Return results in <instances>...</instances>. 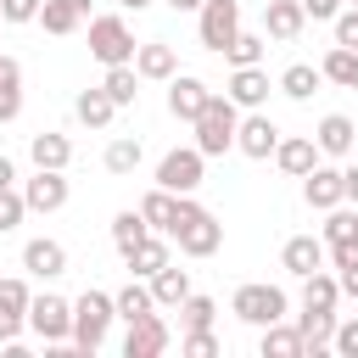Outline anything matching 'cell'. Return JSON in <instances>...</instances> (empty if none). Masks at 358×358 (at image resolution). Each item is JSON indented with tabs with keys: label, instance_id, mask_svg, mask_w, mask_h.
<instances>
[{
	"label": "cell",
	"instance_id": "cell-1",
	"mask_svg": "<svg viewBox=\"0 0 358 358\" xmlns=\"http://www.w3.org/2000/svg\"><path fill=\"white\" fill-rule=\"evenodd\" d=\"M168 241H179V252H185V257H213V252L224 246V224H218V218H213L201 201L179 196V213H173Z\"/></svg>",
	"mask_w": 358,
	"mask_h": 358
},
{
	"label": "cell",
	"instance_id": "cell-2",
	"mask_svg": "<svg viewBox=\"0 0 358 358\" xmlns=\"http://www.w3.org/2000/svg\"><path fill=\"white\" fill-rule=\"evenodd\" d=\"M235 123H241V106L213 90L207 106H201V117L190 123V129H196V151H201V157H224V151L235 145Z\"/></svg>",
	"mask_w": 358,
	"mask_h": 358
},
{
	"label": "cell",
	"instance_id": "cell-3",
	"mask_svg": "<svg viewBox=\"0 0 358 358\" xmlns=\"http://www.w3.org/2000/svg\"><path fill=\"white\" fill-rule=\"evenodd\" d=\"M112 319H117V308H112V296L106 291H84L78 302H73V352H101L106 347V330H112Z\"/></svg>",
	"mask_w": 358,
	"mask_h": 358
},
{
	"label": "cell",
	"instance_id": "cell-4",
	"mask_svg": "<svg viewBox=\"0 0 358 358\" xmlns=\"http://www.w3.org/2000/svg\"><path fill=\"white\" fill-rule=\"evenodd\" d=\"M28 330L45 341V347H73V302L45 291V296H28Z\"/></svg>",
	"mask_w": 358,
	"mask_h": 358
},
{
	"label": "cell",
	"instance_id": "cell-5",
	"mask_svg": "<svg viewBox=\"0 0 358 358\" xmlns=\"http://www.w3.org/2000/svg\"><path fill=\"white\" fill-rule=\"evenodd\" d=\"M285 308H291L285 291H280V285H263V280H252V285H241V291L229 296V313H235L241 324H257V330L274 324V319H285Z\"/></svg>",
	"mask_w": 358,
	"mask_h": 358
},
{
	"label": "cell",
	"instance_id": "cell-6",
	"mask_svg": "<svg viewBox=\"0 0 358 358\" xmlns=\"http://www.w3.org/2000/svg\"><path fill=\"white\" fill-rule=\"evenodd\" d=\"M90 56L101 62V67H117V62H134V34H129V22L123 17H90Z\"/></svg>",
	"mask_w": 358,
	"mask_h": 358
},
{
	"label": "cell",
	"instance_id": "cell-7",
	"mask_svg": "<svg viewBox=\"0 0 358 358\" xmlns=\"http://www.w3.org/2000/svg\"><path fill=\"white\" fill-rule=\"evenodd\" d=\"M196 34H201V50H224L235 34H241V6L235 0H201L196 6Z\"/></svg>",
	"mask_w": 358,
	"mask_h": 358
},
{
	"label": "cell",
	"instance_id": "cell-8",
	"mask_svg": "<svg viewBox=\"0 0 358 358\" xmlns=\"http://www.w3.org/2000/svg\"><path fill=\"white\" fill-rule=\"evenodd\" d=\"M201 168H207V157H201L196 145H173V151L157 162V185L173 190V196H190V190L201 185Z\"/></svg>",
	"mask_w": 358,
	"mask_h": 358
},
{
	"label": "cell",
	"instance_id": "cell-9",
	"mask_svg": "<svg viewBox=\"0 0 358 358\" xmlns=\"http://www.w3.org/2000/svg\"><path fill=\"white\" fill-rule=\"evenodd\" d=\"M67 196H73V185H67V168H34V179L22 185V201H28V213H56V207H67Z\"/></svg>",
	"mask_w": 358,
	"mask_h": 358
},
{
	"label": "cell",
	"instance_id": "cell-10",
	"mask_svg": "<svg viewBox=\"0 0 358 358\" xmlns=\"http://www.w3.org/2000/svg\"><path fill=\"white\" fill-rule=\"evenodd\" d=\"M274 145H280V129H274V117H268L263 106L235 123V151H241V157H257V162H263V157H274Z\"/></svg>",
	"mask_w": 358,
	"mask_h": 358
},
{
	"label": "cell",
	"instance_id": "cell-11",
	"mask_svg": "<svg viewBox=\"0 0 358 358\" xmlns=\"http://www.w3.org/2000/svg\"><path fill=\"white\" fill-rule=\"evenodd\" d=\"M168 341H173L168 319H162V313H145V319L129 324V336H123V358H162Z\"/></svg>",
	"mask_w": 358,
	"mask_h": 358
},
{
	"label": "cell",
	"instance_id": "cell-12",
	"mask_svg": "<svg viewBox=\"0 0 358 358\" xmlns=\"http://www.w3.org/2000/svg\"><path fill=\"white\" fill-rule=\"evenodd\" d=\"M28 280H0V347H17V336L28 330Z\"/></svg>",
	"mask_w": 358,
	"mask_h": 358
},
{
	"label": "cell",
	"instance_id": "cell-13",
	"mask_svg": "<svg viewBox=\"0 0 358 358\" xmlns=\"http://www.w3.org/2000/svg\"><path fill=\"white\" fill-rule=\"evenodd\" d=\"M207 95H213V90H207L196 73H173V78H168V112H173L179 123H196L201 106H207Z\"/></svg>",
	"mask_w": 358,
	"mask_h": 358
},
{
	"label": "cell",
	"instance_id": "cell-14",
	"mask_svg": "<svg viewBox=\"0 0 358 358\" xmlns=\"http://www.w3.org/2000/svg\"><path fill=\"white\" fill-rule=\"evenodd\" d=\"M302 201H308V207H319V213H330L336 201H347V190H341V168L313 162V168L302 173Z\"/></svg>",
	"mask_w": 358,
	"mask_h": 358
},
{
	"label": "cell",
	"instance_id": "cell-15",
	"mask_svg": "<svg viewBox=\"0 0 358 358\" xmlns=\"http://www.w3.org/2000/svg\"><path fill=\"white\" fill-rule=\"evenodd\" d=\"M34 22H45V34L67 39V34H78L90 22V0H39V17Z\"/></svg>",
	"mask_w": 358,
	"mask_h": 358
},
{
	"label": "cell",
	"instance_id": "cell-16",
	"mask_svg": "<svg viewBox=\"0 0 358 358\" xmlns=\"http://www.w3.org/2000/svg\"><path fill=\"white\" fill-rule=\"evenodd\" d=\"M352 140H358V129H352V117H347V112H324V117H319V129H313L319 157H352Z\"/></svg>",
	"mask_w": 358,
	"mask_h": 358
},
{
	"label": "cell",
	"instance_id": "cell-17",
	"mask_svg": "<svg viewBox=\"0 0 358 358\" xmlns=\"http://www.w3.org/2000/svg\"><path fill=\"white\" fill-rule=\"evenodd\" d=\"M22 268H28L34 280H56V274H67V246L50 241V235H39V241L22 246Z\"/></svg>",
	"mask_w": 358,
	"mask_h": 358
},
{
	"label": "cell",
	"instance_id": "cell-18",
	"mask_svg": "<svg viewBox=\"0 0 358 358\" xmlns=\"http://www.w3.org/2000/svg\"><path fill=\"white\" fill-rule=\"evenodd\" d=\"M224 95H229V101H235L241 112H257V106L268 101V73H263V62H257V67H235V73H229V90H224Z\"/></svg>",
	"mask_w": 358,
	"mask_h": 358
},
{
	"label": "cell",
	"instance_id": "cell-19",
	"mask_svg": "<svg viewBox=\"0 0 358 358\" xmlns=\"http://www.w3.org/2000/svg\"><path fill=\"white\" fill-rule=\"evenodd\" d=\"M280 268L285 274H313V268H324V241H313V235H291L285 246H280Z\"/></svg>",
	"mask_w": 358,
	"mask_h": 358
},
{
	"label": "cell",
	"instance_id": "cell-20",
	"mask_svg": "<svg viewBox=\"0 0 358 358\" xmlns=\"http://www.w3.org/2000/svg\"><path fill=\"white\" fill-rule=\"evenodd\" d=\"M134 73H140V78H157V84H168V78L179 73V62H173V45H162V39H145V45H134Z\"/></svg>",
	"mask_w": 358,
	"mask_h": 358
},
{
	"label": "cell",
	"instance_id": "cell-21",
	"mask_svg": "<svg viewBox=\"0 0 358 358\" xmlns=\"http://www.w3.org/2000/svg\"><path fill=\"white\" fill-rule=\"evenodd\" d=\"M274 162H280V173H291V179H302L313 162H319V145H313V134H280V145H274Z\"/></svg>",
	"mask_w": 358,
	"mask_h": 358
},
{
	"label": "cell",
	"instance_id": "cell-22",
	"mask_svg": "<svg viewBox=\"0 0 358 358\" xmlns=\"http://www.w3.org/2000/svg\"><path fill=\"white\" fill-rule=\"evenodd\" d=\"M302 22H308L302 0H263V28H268V39H296Z\"/></svg>",
	"mask_w": 358,
	"mask_h": 358
},
{
	"label": "cell",
	"instance_id": "cell-23",
	"mask_svg": "<svg viewBox=\"0 0 358 358\" xmlns=\"http://www.w3.org/2000/svg\"><path fill=\"white\" fill-rule=\"evenodd\" d=\"M145 285H151V302H157V308H179V302L190 296V268H173V263H162V268H157Z\"/></svg>",
	"mask_w": 358,
	"mask_h": 358
},
{
	"label": "cell",
	"instance_id": "cell-24",
	"mask_svg": "<svg viewBox=\"0 0 358 358\" xmlns=\"http://www.w3.org/2000/svg\"><path fill=\"white\" fill-rule=\"evenodd\" d=\"M296 330H302V347L319 358V352L330 347V330H336V308H308V302H302V313H296Z\"/></svg>",
	"mask_w": 358,
	"mask_h": 358
},
{
	"label": "cell",
	"instance_id": "cell-25",
	"mask_svg": "<svg viewBox=\"0 0 358 358\" xmlns=\"http://www.w3.org/2000/svg\"><path fill=\"white\" fill-rule=\"evenodd\" d=\"M28 157H34V168H67V162H73V140L56 134V129H39V134L28 140Z\"/></svg>",
	"mask_w": 358,
	"mask_h": 358
},
{
	"label": "cell",
	"instance_id": "cell-26",
	"mask_svg": "<svg viewBox=\"0 0 358 358\" xmlns=\"http://www.w3.org/2000/svg\"><path fill=\"white\" fill-rule=\"evenodd\" d=\"M123 263H129V274H134V280H151L162 263H173V257H168V235H145L134 252H123Z\"/></svg>",
	"mask_w": 358,
	"mask_h": 358
},
{
	"label": "cell",
	"instance_id": "cell-27",
	"mask_svg": "<svg viewBox=\"0 0 358 358\" xmlns=\"http://www.w3.org/2000/svg\"><path fill=\"white\" fill-rule=\"evenodd\" d=\"M257 352H263V358H302L308 347H302V330H296V324L274 319V324H263V341H257Z\"/></svg>",
	"mask_w": 358,
	"mask_h": 358
},
{
	"label": "cell",
	"instance_id": "cell-28",
	"mask_svg": "<svg viewBox=\"0 0 358 358\" xmlns=\"http://www.w3.org/2000/svg\"><path fill=\"white\" fill-rule=\"evenodd\" d=\"M173 213H179V196H173V190L157 185V190L140 196V218L151 224V235H168V229H173Z\"/></svg>",
	"mask_w": 358,
	"mask_h": 358
},
{
	"label": "cell",
	"instance_id": "cell-29",
	"mask_svg": "<svg viewBox=\"0 0 358 358\" xmlns=\"http://www.w3.org/2000/svg\"><path fill=\"white\" fill-rule=\"evenodd\" d=\"M112 308H117V319H123V324H134V319L157 313L151 285H145V280H134V274H129V285H123V291H112Z\"/></svg>",
	"mask_w": 358,
	"mask_h": 358
},
{
	"label": "cell",
	"instance_id": "cell-30",
	"mask_svg": "<svg viewBox=\"0 0 358 358\" xmlns=\"http://www.w3.org/2000/svg\"><path fill=\"white\" fill-rule=\"evenodd\" d=\"M101 90L117 101V112H123V106H134V101H140V73H134V62H117V67H106Z\"/></svg>",
	"mask_w": 358,
	"mask_h": 358
},
{
	"label": "cell",
	"instance_id": "cell-31",
	"mask_svg": "<svg viewBox=\"0 0 358 358\" xmlns=\"http://www.w3.org/2000/svg\"><path fill=\"white\" fill-rule=\"evenodd\" d=\"M73 112H78V123H90V129H106V123L117 117V101L95 84V90H84V95L73 101Z\"/></svg>",
	"mask_w": 358,
	"mask_h": 358
},
{
	"label": "cell",
	"instance_id": "cell-32",
	"mask_svg": "<svg viewBox=\"0 0 358 358\" xmlns=\"http://www.w3.org/2000/svg\"><path fill=\"white\" fill-rule=\"evenodd\" d=\"M263 50H268V34H246V28H241L218 56H224L229 67H257V62H263Z\"/></svg>",
	"mask_w": 358,
	"mask_h": 358
},
{
	"label": "cell",
	"instance_id": "cell-33",
	"mask_svg": "<svg viewBox=\"0 0 358 358\" xmlns=\"http://www.w3.org/2000/svg\"><path fill=\"white\" fill-rule=\"evenodd\" d=\"M319 84H324V78H319V67H308V62H291V67L280 73V95H285V101H308Z\"/></svg>",
	"mask_w": 358,
	"mask_h": 358
},
{
	"label": "cell",
	"instance_id": "cell-34",
	"mask_svg": "<svg viewBox=\"0 0 358 358\" xmlns=\"http://www.w3.org/2000/svg\"><path fill=\"white\" fill-rule=\"evenodd\" d=\"M358 241V207H330L324 213V246H352Z\"/></svg>",
	"mask_w": 358,
	"mask_h": 358
},
{
	"label": "cell",
	"instance_id": "cell-35",
	"mask_svg": "<svg viewBox=\"0 0 358 358\" xmlns=\"http://www.w3.org/2000/svg\"><path fill=\"white\" fill-rule=\"evenodd\" d=\"M324 257L336 263V285H341V296L358 302V241H352V246H324Z\"/></svg>",
	"mask_w": 358,
	"mask_h": 358
},
{
	"label": "cell",
	"instance_id": "cell-36",
	"mask_svg": "<svg viewBox=\"0 0 358 358\" xmlns=\"http://www.w3.org/2000/svg\"><path fill=\"white\" fill-rule=\"evenodd\" d=\"M145 235H151V224L140 218V207H129V213H117V218H112V246H117V252H134Z\"/></svg>",
	"mask_w": 358,
	"mask_h": 358
},
{
	"label": "cell",
	"instance_id": "cell-37",
	"mask_svg": "<svg viewBox=\"0 0 358 358\" xmlns=\"http://www.w3.org/2000/svg\"><path fill=\"white\" fill-rule=\"evenodd\" d=\"M302 302H308V308H336V302H341V285H336V274H324V268L302 274Z\"/></svg>",
	"mask_w": 358,
	"mask_h": 358
},
{
	"label": "cell",
	"instance_id": "cell-38",
	"mask_svg": "<svg viewBox=\"0 0 358 358\" xmlns=\"http://www.w3.org/2000/svg\"><path fill=\"white\" fill-rule=\"evenodd\" d=\"M140 157H145V151H140V140L117 134V140L106 145V157H101V162H106V173H117V179H123V173H134V168H140Z\"/></svg>",
	"mask_w": 358,
	"mask_h": 358
},
{
	"label": "cell",
	"instance_id": "cell-39",
	"mask_svg": "<svg viewBox=\"0 0 358 358\" xmlns=\"http://www.w3.org/2000/svg\"><path fill=\"white\" fill-rule=\"evenodd\" d=\"M352 62H358V50L330 45V50H324V62H319V78H330V84H352Z\"/></svg>",
	"mask_w": 358,
	"mask_h": 358
},
{
	"label": "cell",
	"instance_id": "cell-40",
	"mask_svg": "<svg viewBox=\"0 0 358 358\" xmlns=\"http://www.w3.org/2000/svg\"><path fill=\"white\" fill-rule=\"evenodd\" d=\"M213 313H218L213 296H196V291H190V296L179 302V324H185V330H213Z\"/></svg>",
	"mask_w": 358,
	"mask_h": 358
},
{
	"label": "cell",
	"instance_id": "cell-41",
	"mask_svg": "<svg viewBox=\"0 0 358 358\" xmlns=\"http://www.w3.org/2000/svg\"><path fill=\"white\" fill-rule=\"evenodd\" d=\"M22 218H28V201H22L17 185H6V190H0V235H11Z\"/></svg>",
	"mask_w": 358,
	"mask_h": 358
},
{
	"label": "cell",
	"instance_id": "cell-42",
	"mask_svg": "<svg viewBox=\"0 0 358 358\" xmlns=\"http://www.w3.org/2000/svg\"><path fill=\"white\" fill-rule=\"evenodd\" d=\"M330 352L358 358V319H336V330H330Z\"/></svg>",
	"mask_w": 358,
	"mask_h": 358
},
{
	"label": "cell",
	"instance_id": "cell-43",
	"mask_svg": "<svg viewBox=\"0 0 358 358\" xmlns=\"http://www.w3.org/2000/svg\"><path fill=\"white\" fill-rule=\"evenodd\" d=\"M179 352H185V358H213V352H218V336H213V330H185Z\"/></svg>",
	"mask_w": 358,
	"mask_h": 358
},
{
	"label": "cell",
	"instance_id": "cell-44",
	"mask_svg": "<svg viewBox=\"0 0 358 358\" xmlns=\"http://www.w3.org/2000/svg\"><path fill=\"white\" fill-rule=\"evenodd\" d=\"M336 45H347V50H358V6H341L336 17Z\"/></svg>",
	"mask_w": 358,
	"mask_h": 358
},
{
	"label": "cell",
	"instance_id": "cell-45",
	"mask_svg": "<svg viewBox=\"0 0 358 358\" xmlns=\"http://www.w3.org/2000/svg\"><path fill=\"white\" fill-rule=\"evenodd\" d=\"M39 0H0V22H34Z\"/></svg>",
	"mask_w": 358,
	"mask_h": 358
},
{
	"label": "cell",
	"instance_id": "cell-46",
	"mask_svg": "<svg viewBox=\"0 0 358 358\" xmlns=\"http://www.w3.org/2000/svg\"><path fill=\"white\" fill-rule=\"evenodd\" d=\"M0 90H22V62L0 50Z\"/></svg>",
	"mask_w": 358,
	"mask_h": 358
},
{
	"label": "cell",
	"instance_id": "cell-47",
	"mask_svg": "<svg viewBox=\"0 0 358 358\" xmlns=\"http://www.w3.org/2000/svg\"><path fill=\"white\" fill-rule=\"evenodd\" d=\"M341 6H347V0H302V11H308L313 22H330V17L341 11Z\"/></svg>",
	"mask_w": 358,
	"mask_h": 358
},
{
	"label": "cell",
	"instance_id": "cell-48",
	"mask_svg": "<svg viewBox=\"0 0 358 358\" xmlns=\"http://www.w3.org/2000/svg\"><path fill=\"white\" fill-rule=\"evenodd\" d=\"M22 112V90H0V123H11Z\"/></svg>",
	"mask_w": 358,
	"mask_h": 358
},
{
	"label": "cell",
	"instance_id": "cell-49",
	"mask_svg": "<svg viewBox=\"0 0 358 358\" xmlns=\"http://www.w3.org/2000/svg\"><path fill=\"white\" fill-rule=\"evenodd\" d=\"M341 190H347V201H358V162L341 168Z\"/></svg>",
	"mask_w": 358,
	"mask_h": 358
},
{
	"label": "cell",
	"instance_id": "cell-50",
	"mask_svg": "<svg viewBox=\"0 0 358 358\" xmlns=\"http://www.w3.org/2000/svg\"><path fill=\"white\" fill-rule=\"evenodd\" d=\"M6 185H17V162L0 151V190H6Z\"/></svg>",
	"mask_w": 358,
	"mask_h": 358
},
{
	"label": "cell",
	"instance_id": "cell-51",
	"mask_svg": "<svg viewBox=\"0 0 358 358\" xmlns=\"http://www.w3.org/2000/svg\"><path fill=\"white\" fill-rule=\"evenodd\" d=\"M168 6H173V11H196L201 0H168Z\"/></svg>",
	"mask_w": 358,
	"mask_h": 358
},
{
	"label": "cell",
	"instance_id": "cell-52",
	"mask_svg": "<svg viewBox=\"0 0 358 358\" xmlns=\"http://www.w3.org/2000/svg\"><path fill=\"white\" fill-rule=\"evenodd\" d=\"M117 6H123V11H145L151 0H117Z\"/></svg>",
	"mask_w": 358,
	"mask_h": 358
},
{
	"label": "cell",
	"instance_id": "cell-53",
	"mask_svg": "<svg viewBox=\"0 0 358 358\" xmlns=\"http://www.w3.org/2000/svg\"><path fill=\"white\" fill-rule=\"evenodd\" d=\"M347 90H358V62H352V84H347Z\"/></svg>",
	"mask_w": 358,
	"mask_h": 358
},
{
	"label": "cell",
	"instance_id": "cell-54",
	"mask_svg": "<svg viewBox=\"0 0 358 358\" xmlns=\"http://www.w3.org/2000/svg\"><path fill=\"white\" fill-rule=\"evenodd\" d=\"M347 6H358V0H347Z\"/></svg>",
	"mask_w": 358,
	"mask_h": 358
}]
</instances>
